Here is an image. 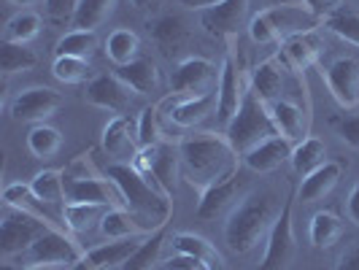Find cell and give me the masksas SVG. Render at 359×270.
I'll return each mask as SVG.
<instances>
[{
  "label": "cell",
  "mask_w": 359,
  "mask_h": 270,
  "mask_svg": "<svg viewBox=\"0 0 359 270\" xmlns=\"http://www.w3.org/2000/svg\"><path fill=\"white\" fill-rule=\"evenodd\" d=\"M103 149L111 157L125 162H135L141 146H138V125L130 116H114L106 127H103Z\"/></svg>",
  "instance_id": "obj_18"
},
{
  "label": "cell",
  "mask_w": 359,
  "mask_h": 270,
  "mask_svg": "<svg viewBox=\"0 0 359 270\" xmlns=\"http://www.w3.org/2000/svg\"><path fill=\"white\" fill-rule=\"evenodd\" d=\"M8 3H14V6H25V8H30V6H41V3H46V0H8Z\"/></svg>",
  "instance_id": "obj_53"
},
{
  "label": "cell",
  "mask_w": 359,
  "mask_h": 270,
  "mask_svg": "<svg viewBox=\"0 0 359 270\" xmlns=\"http://www.w3.org/2000/svg\"><path fill=\"white\" fill-rule=\"evenodd\" d=\"M114 8H116V0H79L73 27L76 30H95L114 14Z\"/></svg>",
  "instance_id": "obj_37"
},
{
  "label": "cell",
  "mask_w": 359,
  "mask_h": 270,
  "mask_svg": "<svg viewBox=\"0 0 359 270\" xmlns=\"http://www.w3.org/2000/svg\"><path fill=\"white\" fill-rule=\"evenodd\" d=\"M43 6H46V19L57 27L73 25L76 11H79V0H46Z\"/></svg>",
  "instance_id": "obj_45"
},
{
  "label": "cell",
  "mask_w": 359,
  "mask_h": 270,
  "mask_svg": "<svg viewBox=\"0 0 359 270\" xmlns=\"http://www.w3.org/2000/svg\"><path fill=\"white\" fill-rule=\"evenodd\" d=\"M138 52H141V38L135 36L133 30H114L106 41V57L116 65H130L138 60Z\"/></svg>",
  "instance_id": "obj_34"
},
{
  "label": "cell",
  "mask_w": 359,
  "mask_h": 270,
  "mask_svg": "<svg viewBox=\"0 0 359 270\" xmlns=\"http://www.w3.org/2000/svg\"><path fill=\"white\" fill-rule=\"evenodd\" d=\"M338 270H359V246H351L341 254Z\"/></svg>",
  "instance_id": "obj_49"
},
{
  "label": "cell",
  "mask_w": 359,
  "mask_h": 270,
  "mask_svg": "<svg viewBox=\"0 0 359 270\" xmlns=\"http://www.w3.org/2000/svg\"><path fill=\"white\" fill-rule=\"evenodd\" d=\"M319 22L322 19L308 6L284 3V6H270L265 11L254 14L249 22V36L254 43L270 46V43H284L287 38L300 36V33H311V30H316Z\"/></svg>",
  "instance_id": "obj_4"
},
{
  "label": "cell",
  "mask_w": 359,
  "mask_h": 270,
  "mask_svg": "<svg viewBox=\"0 0 359 270\" xmlns=\"http://www.w3.org/2000/svg\"><path fill=\"white\" fill-rule=\"evenodd\" d=\"M106 211V205H95V203H65L62 224L73 233H90L92 227H100Z\"/></svg>",
  "instance_id": "obj_30"
},
{
  "label": "cell",
  "mask_w": 359,
  "mask_h": 270,
  "mask_svg": "<svg viewBox=\"0 0 359 270\" xmlns=\"http://www.w3.org/2000/svg\"><path fill=\"white\" fill-rule=\"evenodd\" d=\"M238 187H241V173H238L235 179H227V181H222V184H214V187L203 189V192H200V200H198L200 219H214V216L235 198Z\"/></svg>",
  "instance_id": "obj_31"
},
{
  "label": "cell",
  "mask_w": 359,
  "mask_h": 270,
  "mask_svg": "<svg viewBox=\"0 0 359 270\" xmlns=\"http://www.w3.org/2000/svg\"><path fill=\"white\" fill-rule=\"evenodd\" d=\"M146 241V238H144ZM138 238H125V241H108L103 246H95L90 252H84V257L71 265L68 270H111V268H122L133 254L141 249Z\"/></svg>",
  "instance_id": "obj_15"
},
{
  "label": "cell",
  "mask_w": 359,
  "mask_h": 270,
  "mask_svg": "<svg viewBox=\"0 0 359 270\" xmlns=\"http://www.w3.org/2000/svg\"><path fill=\"white\" fill-rule=\"evenodd\" d=\"M162 246H165V227L149 235L144 243H141V249L133 254L119 270H154L157 268V259H160Z\"/></svg>",
  "instance_id": "obj_40"
},
{
  "label": "cell",
  "mask_w": 359,
  "mask_h": 270,
  "mask_svg": "<svg viewBox=\"0 0 359 270\" xmlns=\"http://www.w3.org/2000/svg\"><path fill=\"white\" fill-rule=\"evenodd\" d=\"M30 187H33V192H36L46 205H54V203L65 200V176H62L60 170H52V168H49V170H41V173L33 176Z\"/></svg>",
  "instance_id": "obj_42"
},
{
  "label": "cell",
  "mask_w": 359,
  "mask_h": 270,
  "mask_svg": "<svg viewBox=\"0 0 359 270\" xmlns=\"http://www.w3.org/2000/svg\"><path fill=\"white\" fill-rule=\"evenodd\" d=\"M170 106V122L176 127H198L205 122L219 106V95H198V97H184V95H173V100H168Z\"/></svg>",
  "instance_id": "obj_20"
},
{
  "label": "cell",
  "mask_w": 359,
  "mask_h": 270,
  "mask_svg": "<svg viewBox=\"0 0 359 270\" xmlns=\"http://www.w3.org/2000/svg\"><path fill=\"white\" fill-rule=\"evenodd\" d=\"M25 270H65V268H57V265H30Z\"/></svg>",
  "instance_id": "obj_54"
},
{
  "label": "cell",
  "mask_w": 359,
  "mask_h": 270,
  "mask_svg": "<svg viewBox=\"0 0 359 270\" xmlns=\"http://www.w3.org/2000/svg\"><path fill=\"white\" fill-rule=\"evenodd\" d=\"M65 200L68 203H95V205H106V208H125L122 192L116 189V184L111 179H65Z\"/></svg>",
  "instance_id": "obj_14"
},
{
  "label": "cell",
  "mask_w": 359,
  "mask_h": 270,
  "mask_svg": "<svg viewBox=\"0 0 359 270\" xmlns=\"http://www.w3.org/2000/svg\"><path fill=\"white\" fill-rule=\"evenodd\" d=\"M324 52V41L316 30L311 33H300V36H292L281 43V62L287 65L289 71L303 73L311 65L319 62V57Z\"/></svg>",
  "instance_id": "obj_19"
},
{
  "label": "cell",
  "mask_w": 359,
  "mask_h": 270,
  "mask_svg": "<svg viewBox=\"0 0 359 270\" xmlns=\"http://www.w3.org/2000/svg\"><path fill=\"white\" fill-rule=\"evenodd\" d=\"M116 76H119L135 95H151V92L160 90V84H162L157 62H154V60H144V57H138V60L130 62V65L116 68Z\"/></svg>",
  "instance_id": "obj_25"
},
{
  "label": "cell",
  "mask_w": 359,
  "mask_h": 270,
  "mask_svg": "<svg viewBox=\"0 0 359 270\" xmlns=\"http://www.w3.org/2000/svg\"><path fill=\"white\" fill-rule=\"evenodd\" d=\"M297 252V241H294V200L287 198L281 205V214L276 219L268 241H265V257L257 265V270H287Z\"/></svg>",
  "instance_id": "obj_7"
},
{
  "label": "cell",
  "mask_w": 359,
  "mask_h": 270,
  "mask_svg": "<svg viewBox=\"0 0 359 270\" xmlns=\"http://www.w3.org/2000/svg\"><path fill=\"white\" fill-rule=\"evenodd\" d=\"M327 157V146H324L322 138H303L300 144L294 146V151H292V168H294V173L297 176H311L313 170H319Z\"/></svg>",
  "instance_id": "obj_33"
},
{
  "label": "cell",
  "mask_w": 359,
  "mask_h": 270,
  "mask_svg": "<svg viewBox=\"0 0 359 270\" xmlns=\"http://www.w3.org/2000/svg\"><path fill=\"white\" fill-rule=\"evenodd\" d=\"M38 65L36 52H30L27 46L22 43H3V52H0V71L6 76H14V73H27Z\"/></svg>",
  "instance_id": "obj_41"
},
{
  "label": "cell",
  "mask_w": 359,
  "mask_h": 270,
  "mask_svg": "<svg viewBox=\"0 0 359 270\" xmlns=\"http://www.w3.org/2000/svg\"><path fill=\"white\" fill-rule=\"evenodd\" d=\"M62 95L52 87H30L22 90L11 100V116L17 122H33V125H43L49 116H54L62 108Z\"/></svg>",
  "instance_id": "obj_12"
},
{
  "label": "cell",
  "mask_w": 359,
  "mask_h": 270,
  "mask_svg": "<svg viewBox=\"0 0 359 270\" xmlns=\"http://www.w3.org/2000/svg\"><path fill=\"white\" fill-rule=\"evenodd\" d=\"M138 146L149 149V146L162 144V127H160V106H146L138 116Z\"/></svg>",
  "instance_id": "obj_44"
},
{
  "label": "cell",
  "mask_w": 359,
  "mask_h": 270,
  "mask_svg": "<svg viewBox=\"0 0 359 270\" xmlns=\"http://www.w3.org/2000/svg\"><path fill=\"white\" fill-rule=\"evenodd\" d=\"M219 81V71L211 60L205 57H187L176 65V71L170 76V87L173 95L184 97H198V95H211Z\"/></svg>",
  "instance_id": "obj_10"
},
{
  "label": "cell",
  "mask_w": 359,
  "mask_h": 270,
  "mask_svg": "<svg viewBox=\"0 0 359 270\" xmlns=\"http://www.w3.org/2000/svg\"><path fill=\"white\" fill-rule=\"evenodd\" d=\"M130 3H133L138 11H146V14H149V11H157V8H160L162 0H130Z\"/></svg>",
  "instance_id": "obj_52"
},
{
  "label": "cell",
  "mask_w": 359,
  "mask_h": 270,
  "mask_svg": "<svg viewBox=\"0 0 359 270\" xmlns=\"http://www.w3.org/2000/svg\"><path fill=\"white\" fill-rule=\"evenodd\" d=\"M327 87L332 92V97L341 103L343 108L359 106V60L357 57H341L335 60L327 73Z\"/></svg>",
  "instance_id": "obj_17"
},
{
  "label": "cell",
  "mask_w": 359,
  "mask_h": 270,
  "mask_svg": "<svg viewBox=\"0 0 359 270\" xmlns=\"http://www.w3.org/2000/svg\"><path fill=\"white\" fill-rule=\"evenodd\" d=\"M133 165L144 173L146 179L154 181L157 187H162V189L173 198V192H176V187H179V176H181L179 146H170L168 141H162V144H157V146L141 149Z\"/></svg>",
  "instance_id": "obj_6"
},
{
  "label": "cell",
  "mask_w": 359,
  "mask_h": 270,
  "mask_svg": "<svg viewBox=\"0 0 359 270\" xmlns=\"http://www.w3.org/2000/svg\"><path fill=\"white\" fill-rule=\"evenodd\" d=\"M222 0H179V6L189 8V11H208V8H214Z\"/></svg>",
  "instance_id": "obj_50"
},
{
  "label": "cell",
  "mask_w": 359,
  "mask_h": 270,
  "mask_svg": "<svg viewBox=\"0 0 359 270\" xmlns=\"http://www.w3.org/2000/svg\"><path fill=\"white\" fill-rule=\"evenodd\" d=\"M348 216H351V222L359 227V184H354V189L348 195Z\"/></svg>",
  "instance_id": "obj_51"
},
{
  "label": "cell",
  "mask_w": 359,
  "mask_h": 270,
  "mask_svg": "<svg viewBox=\"0 0 359 270\" xmlns=\"http://www.w3.org/2000/svg\"><path fill=\"white\" fill-rule=\"evenodd\" d=\"M100 233L106 235L108 241H125V238L149 235L151 230L133 211H127V208L119 205V208H108L106 211L103 222H100Z\"/></svg>",
  "instance_id": "obj_26"
},
{
  "label": "cell",
  "mask_w": 359,
  "mask_h": 270,
  "mask_svg": "<svg viewBox=\"0 0 359 270\" xmlns=\"http://www.w3.org/2000/svg\"><path fill=\"white\" fill-rule=\"evenodd\" d=\"M341 162H324L319 170H313L311 176L303 179L300 189H297V198L303 203H316V200H324L341 181Z\"/></svg>",
  "instance_id": "obj_27"
},
{
  "label": "cell",
  "mask_w": 359,
  "mask_h": 270,
  "mask_svg": "<svg viewBox=\"0 0 359 270\" xmlns=\"http://www.w3.org/2000/svg\"><path fill=\"white\" fill-rule=\"evenodd\" d=\"M306 6L316 14L319 19H327L332 11H338L343 6V0H306Z\"/></svg>",
  "instance_id": "obj_47"
},
{
  "label": "cell",
  "mask_w": 359,
  "mask_h": 270,
  "mask_svg": "<svg viewBox=\"0 0 359 270\" xmlns=\"http://www.w3.org/2000/svg\"><path fill=\"white\" fill-rule=\"evenodd\" d=\"M311 243L313 249H332L343 238V219L335 211H319L311 219Z\"/></svg>",
  "instance_id": "obj_32"
},
{
  "label": "cell",
  "mask_w": 359,
  "mask_h": 270,
  "mask_svg": "<svg viewBox=\"0 0 359 270\" xmlns=\"http://www.w3.org/2000/svg\"><path fill=\"white\" fill-rule=\"evenodd\" d=\"M224 135H227V141L233 144L235 151L243 157V154L252 151L254 146H259L262 141H268V138H273V135H278V130H276L273 119H270L268 106L249 90L246 92V97H243V106H241V111H238V116L227 125Z\"/></svg>",
  "instance_id": "obj_5"
},
{
  "label": "cell",
  "mask_w": 359,
  "mask_h": 270,
  "mask_svg": "<svg viewBox=\"0 0 359 270\" xmlns=\"http://www.w3.org/2000/svg\"><path fill=\"white\" fill-rule=\"evenodd\" d=\"M324 27L330 33H335L338 38H343L346 43H354L359 46V11L341 6L338 11H332L330 17L324 19Z\"/></svg>",
  "instance_id": "obj_39"
},
{
  "label": "cell",
  "mask_w": 359,
  "mask_h": 270,
  "mask_svg": "<svg viewBox=\"0 0 359 270\" xmlns=\"http://www.w3.org/2000/svg\"><path fill=\"white\" fill-rule=\"evenodd\" d=\"M249 6H252V0H222L214 8L200 11V27L208 36L233 41L249 17Z\"/></svg>",
  "instance_id": "obj_13"
},
{
  "label": "cell",
  "mask_w": 359,
  "mask_h": 270,
  "mask_svg": "<svg viewBox=\"0 0 359 270\" xmlns=\"http://www.w3.org/2000/svg\"><path fill=\"white\" fill-rule=\"evenodd\" d=\"M27 257H30L33 265L71 268V265H76V262L84 257V249H81L73 238H68V235L62 233L60 227H49V230L30 246Z\"/></svg>",
  "instance_id": "obj_11"
},
{
  "label": "cell",
  "mask_w": 359,
  "mask_h": 270,
  "mask_svg": "<svg viewBox=\"0 0 359 270\" xmlns=\"http://www.w3.org/2000/svg\"><path fill=\"white\" fill-rule=\"evenodd\" d=\"M216 95H219L216 119H219V125L227 130V125L238 116V111H241V106H243V97H246L243 73H241V65H238V57H235L233 46L227 49L224 60H222V71H219V87H216Z\"/></svg>",
  "instance_id": "obj_8"
},
{
  "label": "cell",
  "mask_w": 359,
  "mask_h": 270,
  "mask_svg": "<svg viewBox=\"0 0 359 270\" xmlns=\"http://www.w3.org/2000/svg\"><path fill=\"white\" fill-rule=\"evenodd\" d=\"M292 151H294L292 141H287L284 135H273L259 146H254L249 154H243V162L252 168L254 173H273L284 162L292 160Z\"/></svg>",
  "instance_id": "obj_21"
},
{
  "label": "cell",
  "mask_w": 359,
  "mask_h": 270,
  "mask_svg": "<svg viewBox=\"0 0 359 270\" xmlns=\"http://www.w3.org/2000/svg\"><path fill=\"white\" fill-rule=\"evenodd\" d=\"M11 211L14 214H6L0 222V252H3V257L30 252V246L49 230V224L36 219V216L17 211V208H11Z\"/></svg>",
  "instance_id": "obj_9"
},
{
  "label": "cell",
  "mask_w": 359,
  "mask_h": 270,
  "mask_svg": "<svg viewBox=\"0 0 359 270\" xmlns=\"http://www.w3.org/2000/svg\"><path fill=\"white\" fill-rule=\"evenodd\" d=\"M338 135L346 144L359 151V114H346L338 119Z\"/></svg>",
  "instance_id": "obj_46"
},
{
  "label": "cell",
  "mask_w": 359,
  "mask_h": 270,
  "mask_svg": "<svg viewBox=\"0 0 359 270\" xmlns=\"http://www.w3.org/2000/svg\"><path fill=\"white\" fill-rule=\"evenodd\" d=\"M27 149L38 160H49L62 149V133L52 125H36L27 133Z\"/></svg>",
  "instance_id": "obj_38"
},
{
  "label": "cell",
  "mask_w": 359,
  "mask_h": 270,
  "mask_svg": "<svg viewBox=\"0 0 359 270\" xmlns=\"http://www.w3.org/2000/svg\"><path fill=\"white\" fill-rule=\"evenodd\" d=\"M43 19L36 11H19L17 17L8 19V25L3 27V43H30L41 33Z\"/></svg>",
  "instance_id": "obj_35"
},
{
  "label": "cell",
  "mask_w": 359,
  "mask_h": 270,
  "mask_svg": "<svg viewBox=\"0 0 359 270\" xmlns=\"http://www.w3.org/2000/svg\"><path fill=\"white\" fill-rule=\"evenodd\" d=\"M52 73L62 84H84L92 79V65L90 60H79V57H54Z\"/></svg>",
  "instance_id": "obj_43"
},
{
  "label": "cell",
  "mask_w": 359,
  "mask_h": 270,
  "mask_svg": "<svg viewBox=\"0 0 359 270\" xmlns=\"http://www.w3.org/2000/svg\"><path fill=\"white\" fill-rule=\"evenodd\" d=\"M133 97H135V92L130 90L116 73L114 76H97L87 87V100L92 106L111 111L116 116H122L127 108L133 106Z\"/></svg>",
  "instance_id": "obj_16"
},
{
  "label": "cell",
  "mask_w": 359,
  "mask_h": 270,
  "mask_svg": "<svg viewBox=\"0 0 359 270\" xmlns=\"http://www.w3.org/2000/svg\"><path fill=\"white\" fill-rule=\"evenodd\" d=\"M3 200H6L8 208L25 211V214H30V216H36V219H41V222H46L49 227H57V222H54L52 216L43 214V205H46V203L33 192L30 184H8V187L3 189Z\"/></svg>",
  "instance_id": "obj_29"
},
{
  "label": "cell",
  "mask_w": 359,
  "mask_h": 270,
  "mask_svg": "<svg viewBox=\"0 0 359 270\" xmlns=\"http://www.w3.org/2000/svg\"><path fill=\"white\" fill-rule=\"evenodd\" d=\"M278 214H281V208H278L273 192H257V195L243 198V203L235 205L224 224V241H227L230 252H254L262 241H268Z\"/></svg>",
  "instance_id": "obj_3"
},
{
  "label": "cell",
  "mask_w": 359,
  "mask_h": 270,
  "mask_svg": "<svg viewBox=\"0 0 359 270\" xmlns=\"http://www.w3.org/2000/svg\"><path fill=\"white\" fill-rule=\"evenodd\" d=\"M173 249L179 254H187V257L198 259L205 270H227V262H224L222 252L216 249L208 238H203V235L176 233L173 235Z\"/></svg>",
  "instance_id": "obj_22"
},
{
  "label": "cell",
  "mask_w": 359,
  "mask_h": 270,
  "mask_svg": "<svg viewBox=\"0 0 359 270\" xmlns=\"http://www.w3.org/2000/svg\"><path fill=\"white\" fill-rule=\"evenodd\" d=\"M270 119L278 130V135H284L287 141H303L308 130V114L297 103L292 100H276L273 106H268Z\"/></svg>",
  "instance_id": "obj_24"
},
{
  "label": "cell",
  "mask_w": 359,
  "mask_h": 270,
  "mask_svg": "<svg viewBox=\"0 0 359 270\" xmlns=\"http://www.w3.org/2000/svg\"><path fill=\"white\" fill-rule=\"evenodd\" d=\"M97 49V36L95 30H71L57 41L54 57H79V60H90Z\"/></svg>",
  "instance_id": "obj_36"
},
{
  "label": "cell",
  "mask_w": 359,
  "mask_h": 270,
  "mask_svg": "<svg viewBox=\"0 0 359 270\" xmlns=\"http://www.w3.org/2000/svg\"><path fill=\"white\" fill-rule=\"evenodd\" d=\"M281 90H284V76L278 71V65L273 60L259 62L252 73V92L265 103L273 106L276 100H281Z\"/></svg>",
  "instance_id": "obj_28"
},
{
  "label": "cell",
  "mask_w": 359,
  "mask_h": 270,
  "mask_svg": "<svg viewBox=\"0 0 359 270\" xmlns=\"http://www.w3.org/2000/svg\"><path fill=\"white\" fill-rule=\"evenodd\" d=\"M165 265H168V270H205L198 262V259H192V257H187V254H179V252H176V257H170Z\"/></svg>",
  "instance_id": "obj_48"
},
{
  "label": "cell",
  "mask_w": 359,
  "mask_h": 270,
  "mask_svg": "<svg viewBox=\"0 0 359 270\" xmlns=\"http://www.w3.org/2000/svg\"><path fill=\"white\" fill-rule=\"evenodd\" d=\"M106 179L116 184V189L122 192V200H125V208L138 216L151 233H157L168 224V219L173 214V200L162 187L146 179L133 162L108 165Z\"/></svg>",
  "instance_id": "obj_2"
},
{
  "label": "cell",
  "mask_w": 359,
  "mask_h": 270,
  "mask_svg": "<svg viewBox=\"0 0 359 270\" xmlns=\"http://www.w3.org/2000/svg\"><path fill=\"white\" fill-rule=\"evenodd\" d=\"M181 176L195 189L235 179L241 173V154L233 149L224 133H195L179 144Z\"/></svg>",
  "instance_id": "obj_1"
},
{
  "label": "cell",
  "mask_w": 359,
  "mask_h": 270,
  "mask_svg": "<svg viewBox=\"0 0 359 270\" xmlns=\"http://www.w3.org/2000/svg\"><path fill=\"white\" fill-rule=\"evenodd\" d=\"M149 36L151 41L157 43V49L162 54H168V57H173V54H179L184 49V43L189 41V30H187V25H184V19L179 17H157L149 22Z\"/></svg>",
  "instance_id": "obj_23"
}]
</instances>
